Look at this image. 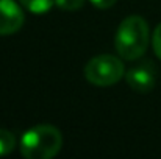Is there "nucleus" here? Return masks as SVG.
Segmentation results:
<instances>
[{
    "label": "nucleus",
    "instance_id": "obj_5",
    "mask_svg": "<svg viewBox=\"0 0 161 159\" xmlns=\"http://www.w3.org/2000/svg\"><path fill=\"white\" fill-rule=\"evenodd\" d=\"M25 14L14 0H0V36H8L20 30Z\"/></svg>",
    "mask_w": 161,
    "mask_h": 159
},
{
    "label": "nucleus",
    "instance_id": "obj_4",
    "mask_svg": "<svg viewBox=\"0 0 161 159\" xmlns=\"http://www.w3.org/2000/svg\"><path fill=\"white\" fill-rule=\"evenodd\" d=\"M125 80L127 84L141 94L150 92L155 87V81H157V73H155V66L149 61H144L131 69H128V72H125Z\"/></svg>",
    "mask_w": 161,
    "mask_h": 159
},
{
    "label": "nucleus",
    "instance_id": "obj_2",
    "mask_svg": "<svg viewBox=\"0 0 161 159\" xmlns=\"http://www.w3.org/2000/svg\"><path fill=\"white\" fill-rule=\"evenodd\" d=\"M63 147V136L53 125H38L22 134L20 155L25 159H52Z\"/></svg>",
    "mask_w": 161,
    "mask_h": 159
},
{
    "label": "nucleus",
    "instance_id": "obj_7",
    "mask_svg": "<svg viewBox=\"0 0 161 159\" xmlns=\"http://www.w3.org/2000/svg\"><path fill=\"white\" fill-rule=\"evenodd\" d=\"M16 148V137L11 131L0 128V156L9 155Z\"/></svg>",
    "mask_w": 161,
    "mask_h": 159
},
{
    "label": "nucleus",
    "instance_id": "obj_9",
    "mask_svg": "<svg viewBox=\"0 0 161 159\" xmlns=\"http://www.w3.org/2000/svg\"><path fill=\"white\" fill-rule=\"evenodd\" d=\"M152 42H153V52L161 59V24L157 25V28L153 31V41Z\"/></svg>",
    "mask_w": 161,
    "mask_h": 159
},
{
    "label": "nucleus",
    "instance_id": "obj_1",
    "mask_svg": "<svg viewBox=\"0 0 161 159\" xmlns=\"http://www.w3.org/2000/svg\"><path fill=\"white\" fill-rule=\"evenodd\" d=\"M149 39L150 31L146 19L141 16H128L117 27L114 45L117 55L122 59L135 61L146 53L149 47Z\"/></svg>",
    "mask_w": 161,
    "mask_h": 159
},
{
    "label": "nucleus",
    "instance_id": "obj_6",
    "mask_svg": "<svg viewBox=\"0 0 161 159\" xmlns=\"http://www.w3.org/2000/svg\"><path fill=\"white\" fill-rule=\"evenodd\" d=\"M25 9L33 14H46L52 9L55 0H19Z\"/></svg>",
    "mask_w": 161,
    "mask_h": 159
},
{
    "label": "nucleus",
    "instance_id": "obj_3",
    "mask_svg": "<svg viewBox=\"0 0 161 159\" xmlns=\"http://www.w3.org/2000/svg\"><path fill=\"white\" fill-rule=\"evenodd\" d=\"M125 75V66L122 59L114 55H97L85 66L86 80L99 87H108L116 84Z\"/></svg>",
    "mask_w": 161,
    "mask_h": 159
},
{
    "label": "nucleus",
    "instance_id": "obj_8",
    "mask_svg": "<svg viewBox=\"0 0 161 159\" xmlns=\"http://www.w3.org/2000/svg\"><path fill=\"white\" fill-rule=\"evenodd\" d=\"M55 5L63 11H78L85 6V0H55Z\"/></svg>",
    "mask_w": 161,
    "mask_h": 159
},
{
    "label": "nucleus",
    "instance_id": "obj_10",
    "mask_svg": "<svg viewBox=\"0 0 161 159\" xmlns=\"http://www.w3.org/2000/svg\"><path fill=\"white\" fill-rule=\"evenodd\" d=\"M96 8H99V9H108V8H111L117 0H89Z\"/></svg>",
    "mask_w": 161,
    "mask_h": 159
}]
</instances>
